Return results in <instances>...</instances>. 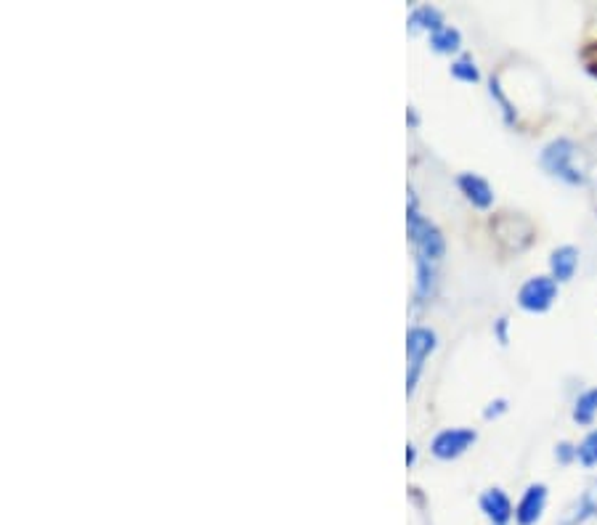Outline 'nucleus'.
<instances>
[{
    "mask_svg": "<svg viewBox=\"0 0 597 525\" xmlns=\"http://www.w3.org/2000/svg\"><path fill=\"white\" fill-rule=\"evenodd\" d=\"M597 518V478H593L584 491L563 510L558 525H587Z\"/></svg>",
    "mask_w": 597,
    "mask_h": 525,
    "instance_id": "6",
    "label": "nucleus"
},
{
    "mask_svg": "<svg viewBox=\"0 0 597 525\" xmlns=\"http://www.w3.org/2000/svg\"><path fill=\"white\" fill-rule=\"evenodd\" d=\"M595 414H597V387L593 390H584L579 398H576V403H574V422H579V425H593L595 422Z\"/></svg>",
    "mask_w": 597,
    "mask_h": 525,
    "instance_id": "14",
    "label": "nucleus"
},
{
    "mask_svg": "<svg viewBox=\"0 0 597 525\" xmlns=\"http://www.w3.org/2000/svg\"><path fill=\"white\" fill-rule=\"evenodd\" d=\"M497 88H499V85H497V80H491V93H499V90H497ZM499 101H502V106H505V112H510V106H507V101H505V98H502V96H499Z\"/></svg>",
    "mask_w": 597,
    "mask_h": 525,
    "instance_id": "21",
    "label": "nucleus"
},
{
    "mask_svg": "<svg viewBox=\"0 0 597 525\" xmlns=\"http://www.w3.org/2000/svg\"><path fill=\"white\" fill-rule=\"evenodd\" d=\"M558 301V282L552 276H531L518 290V305L528 313H544Z\"/></svg>",
    "mask_w": 597,
    "mask_h": 525,
    "instance_id": "4",
    "label": "nucleus"
},
{
    "mask_svg": "<svg viewBox=\"0 0 597 525\" xmlns=\"http://www.w3.org/2000/svg\"><path fill=\"white\" fill-rule=\"evenodd\" d=\"M439 337L433 329L428 326H412L406 334V356H409V372H406V393L412 395L417 390V382L422 375V367L428 361V356L436 351Z\"/></svg>",
    "mask_w": 597,
    "mask_h": 525,
    "instance_id": "3",
    "label": "nucleus"
},
{
    "mask_svg": "<svg viewBox=\"0 0 597 525\" xmlns=\"http://www.w3.org/2000/svg\"><path fill=\"white\" fill-rule=\"evenodd\" d=\"M547 486L544 483H531L523 491L521 502L516 504V523L518 525H536L542 521L544 510H547Z\"/></svg>",
    "mask_w": 597,
    "mask_h": 525,
    "instance_id": "7",
    "label": "nucleus"
},
{
    "mask_svg": "<svg viewBox=\"0 0 597 525\" xmlns=\"http://www.w3.org/2000/svg\"><path fill=\"white\" fill-rule=\"evenodd\" d=\"M576 461L582 467H597V428L576 446Z\"/></svg>",
    "mask_w": 597,
    "mask_h": 525,
    "instance_id": "15",
    "label": "nucleus"
},
{
    "mask_svg": "<svg viewBox=\"0 0 597 525\" xmlns=\"http://www.w3.org/2000/svg\"><path fill=\"white\" fill-rule=\"evenodd\" d=\"M414 461H417V449H414V446L409 444V446H406V464L412 467Z\"/></svg>",
    "mask_w": 597,
    "mask_h": 525,
    "instance_id": "20",
    "label": "nucleus"
},
{
    "mask_svg": "<svg viewBox=\"0 0 597 525\" xmlns=\"http://www.w3.org/2000/svg\"><path fill=\"white\" fill-rule=\"evenodd\" d=\"M478 441V433L470 430V428H447L441 430L433 444H431V451L436 459H444V461H451L456 456H462L467 449H473Z\"/></svg>",
    "mask_w": 597,
    "mask_h": 525,
    "instance_id": "5",
    "label": "nucleus"
},
{
    "mask_svg": "<svg viewBox=\"0 0 597 525\" xmlns=\"http://www.w3.org/2000/svg\"><path fill=\"white\" fill-rule=\"evenodd\" d=\"M576 268H579V250L576 247L563 244V247L552 250V255H550V274H552V279L558 284L571 282Z\"/></svg>",
    "mask_w": 597,
    "mask_h": 525,
    "instance_id": "10",
    "label": "nucleus"
},
{
    "mask_svg": "<svg viewBox=\"0 0 597 525\" xmlns=\"http://www.w3.org/2000/svg\"><path fill=\"white\" fill-rule=\"evenodd\" d=\"M555 456H558V461L568 464V461L576 459V446H571V444H560V446L555 449Z\"/></svg>",
    "mask_w": 597,
    "mask_h": 525,
    "instance_id": "18",
    "label": "nucleus"
},
{
    "mask_svg": "<svg viewBox=\"0 0 597 525\" xmlns=\"http://www.w3.org/2000/svg\"><path fill=\"white\" fill-rule=\"evenodd\" d=\"M481 504V512L491 521V525H507L516 518V507L510 502V496L502 491V488H489L481 494L478 499Z\"/></svg>",
    "mask_w": 597,
    "mask_h": 525,
    "instance_id": "8",
    "label": "nucleus"
},
{
    "mask_svg": "<svg viewBox=\"0 0 597 525\" xmlns=\"http://www.w3.org/2000/svg\"><path fill=\"white\" fill-rule=\"evenodd\" d=\"M456 186H459V191L465 194V199H467L473 207L489 210V207L494 205V189L489 186L486 178H481V175H475V173H462V175L456 178Z\"/></svg>",
    "mask_w": 597,
    "mask_h": 525,
    "instance_id": "9",
    "label": "nucleus"
},
{
    "mask_svg": "<svg viewBox=\"0 0 597 525\" xmlns=\"http://www.w3.org/2000/svg\"><path fill=\"white\" fill-rule=\"evenodd\" d=\"M406 225H409V239H412V244H414V258L439 263V260L444 258V252H447L444 233L439 231V225L433 224V221H428V218L420 213L414 197H409Z\"/></svg>",
    "mask_w": 597,
    "mask_h": 525,
    "instance_id": "1",
    "label": "nucleus"
},
{
    "mask_svg": "<svg viewBox=\"0 0 597 525\" xmlns=\"http://www.w3.org/2000/svg\"><path fill=\"white\" fill-rule=\"evenodd\" d=\"M414 266H417V301L422 302L431 298V292L436 287V263L414 258Z\"/></svg>",
    "mask_w": 597,
    "mask_h": 525,
    "instance_id": "12",
    "label": "nucleus"
},
{
    "mask_svg": "<svg viewBox=\"0 0 597 525\" xmlns=\"http://www.w3.org/2000/svg\"><path fill=\"white\" fill-rule=\"evenodd\" d=\"M406 120L412 123V125H417V114H414V109H409V114H406Z\"/></svg>",
    "mask_w": 597,
    "mask_h": 525,
    "instance_id": "22",
    "label": "nucleus"
},
{
    "mask_svg": "<svg viewBox=\"0 0 597 525\" xmlns=\"http://www.w3.org/2000/svg\"><path fill=\"white\" fill-rule=\"evenodd\" d=\"M505 411H507V401H505V398H497V401H491V403L483 409V417H486V419H497V417L505 414Z\"/></svg>",
    "mask_w": 597,
    "mask_h": 525,
    "instance_id": "17",
    "label": "nucleus"
},
{
    "mask_svg": "<svg viewBox=\"0 0 597 525\" xmlns=\"http://www.w3.org/2000/svg\"><path fill=\"white\" fill-rule=\"evenodd\" d=\"M497 337H499L502 345H507V318H499V321H497Z\"/></svg>",
    "mask_w": 597,
    "mask_h": 525,
    "instance_id": "19",
    "label": "nucleus"
},
{
    "mask_svg": "<svg viewBox=\"0 0 597 525\" xmlns=\"http://www.w3.org/2000/svg\"><path fill=\"white\" fill-rule=\"evenodd\" d=\"M431 46H433V51H439V54H456V51L462 48V35H459L456 27L444 24L441 30H436V32L431 35Z\"/></svg>",
    "mask_w": 597,
    "mask_h": 525,
    "instance_id": "13",
    "label": "nucleus"
},
{
    "mask_svg": "<svg viewBox=\"0 0 597 525\" xmlns=\"http://www.w3.org/2000/svg\"><path fill=\"white\" fill-rule=\"evenodd\" d=\"M576 147L568 141V139H555V141H550L542 154H539V162H542V167L550 173V175H555V178H560V181H566V183H571V186H579V183H584L587 181V175H584V170L582 167H576Z\"/></svg>",
    "mask_w": 597,
    "mask_h": 525,
    "instance_id": "2",
    "label": "nucleus"
},
{
    "mask_svg": "<svg viewBox=\"0 0 597 525\" xmlns=\"http://www.w3.org/2000/svg\"><path fill=\"white\" fill-rule=\"evenodd\" d=\"M451 77H456L459 82H478L481 72H478L473 59H459V62L451 64Z\"/></svg>",
    "mask_w": 597,
    "mask_h": 525,
    "instance_id": "16",
    "label": "nucleus"
},
{
    "mask_svg": "<svg viewBox=\"0 0 597 525\" xmlns=\"http://www.w3.org/2000/svg\"><path fill=\"white\" fill-rule=\"evenodd\" d=\"M441 27H444V16H441V11L433 8V5H420V8H414L412 16H409V32H422V30H428V32L433 35V32L441 30Z\"/></svg>",
    "mask_w": 597,
    "mask_h": 525,
    "instance_id": "11",
    "label": "nucleus"
}]
</instances>
